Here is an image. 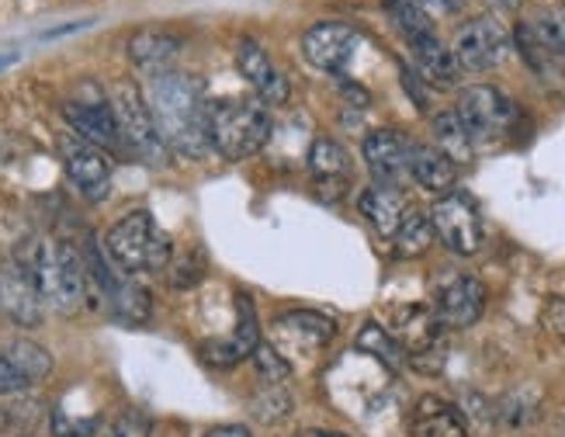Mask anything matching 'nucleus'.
I'll list each match as a JSON object with an SVG mask.
<instances>
[{
	"instance_id": "f257e3e1",
	"label": "nucleus",
	"mask_w": 565,
	"mask_h": 437,
	"mask_svg": "<svg viewBox=\"0 0 565 437\" xmlns=\"http://www.w3.org/2000/svg\"><path fill=\"white\" fill-rule=\"evenodd\" d=\"M146 105L153 111L160 139L170 153L202 160L212 150L209 139V102L199 77L181 70H157L146 87Z\"/></svg>"
},
{
	"instance_id": "f03ea898",
	"label": "nucleus",
	"mask_w": 565,
	"mask_h": 437,
	"mask_svg": "<svg viewBox=\"0 0 565 437\" xmlns=\"http://www.w3.org/2000/svg\"><path fill=\"white\" fill-rule=\"evenodd\" d=\"M39 288V296L56 312H77L87 302V271L84 260L70 243L60 239H35L29 243V254L18 257Z\"/></svg>"
},
{
	"instance_id": "7ed1b4c3",
	"label": "nucleus",
	"mask_w": 565,
	"mask_h": 437,
	"mask_svg": "<svg viewBox=\"0 0 565 437\" xmlns=\"http://www.w3.org/2000/svg\"><path fill=\"white\" fill-rule=\"evenodd\" d=\"M271 111L260 97H223L209 105V139L226 160H247L271 139Z\"/></svg>"
},
{
	"instance_id": "20e7f679",
	"label": "nucleus",
	"mask_w": 565,
	"mask_h": 437,
	"mask_svg": "<svg viewBox=\"0 0 565 437\" xmlns=\"http://www.w3.org/2000/svg\"><path fill=\"white\" fill-rule=\"evenodd\" d=\"M108 257L121 267L126 275L139 271H163L174 257V243L157 226L150 212H129L105 236Z\"/></svg>"
},
{
	"instance_id": "39448f33",
	"label": "nucleus",
	"mask_w": 565,
	"mask_h": 437,
	"mask_svg": "<svg viewBox=\"0 0 565 437\" xmlns=\"http://www.w3.org/2000/svg\"><path fill=\"white\" fill-rule=\"evenodd\" d=\"M521 60L537 73L542 81H562L565 77V8H542L534 18L521 21L518 32Z\"/></svg>"
},
{
	"instance_id": "423d86ee",
	"label": "nucleus",
	"mask_w": 565,
	"mask_h": 437,
	"mask_svg": "<svg viewBox=\"0 0 565 437\" xmlns=\"http://www.w3.org/2000/svg\"><path fill=\"white\" fill-rule=\"evenodd\" d=\"M108 105L115 111V126H118L121 142H126L129 150L136 157H142L146 163L160 167L170 157V150H167V142L160 139L153 111H150V105H146V94L136 84L121 81V84H115Z\"/></svg>"
},
{
	"instance_id": "0eeeda50",
	"label": "nucleus",
	"mask_w": 565,
	"mask_h": 437,
	"mask_svg": "<svg viewBox=\"0 0 565 437\" xmlns=\"http://www.w3.org/2000/svg\"><path fill=\"white\" fill-rule=\"evenodd\" d=\"M455 115L465 126V132H469L472 146H489L513 129V121H518V105H513L503 90L489 87V84H476V87L461 90Z\"/></svg>"
},
{
	"instance_id": "6e6552de",
	"label": "nucleus",
	"mask_w": 565,
	"mask_h": 437,
	"mask_svg": "<svg viewBox=\"0 0 565 437\" xmlns=\"http://www.w3.org/2000/svg\"><path fill=\"white\" fill-rule=\"evenodd\" d=\"M430 226H434V236H440V243L461 257L479 254L482 239H486L479 205L472 194H465V191L440 194L430 209Z\"/></svg>"
},
{
	"instance_id": "1a4fd4ad",
	"label": "nucleus",
	"mask_w": 565,
	"mask_h": 437,
	"mask_svg": "<svg viewBox=\"0 0 565 437\" xmlns=\"http://www.w3.org/2000/svg\"><path fill=\"white\" fill-rule=\"evenodd\" d=\"M63 115L66 121L73 126V132H77L81 139H87L90 146H97V150H118V126H115V111L108 105V97L97 90L94 84H84L73 90L66 102H63Z\"/></svg>"
},
{
	"instance_id": "9d476101",
	"label": "nucleus",
	"mask_w": 565,
	"mask_h": 437,
	"mask_svg": "<svg viewBox=\"0 0 565 437\" xmlns=\"http://www.w3.org/2000/svg\"><path fill=\"white\" fill-rule=\"evenodd\" d=\"M451 53H455L461 70H472V73L497 70L510 53V32L489 14L472 18L469 24H461L458 29Z\"/></svg>"
},
{
	"instance_id": "9b49d317",
	"label": "nucleus",
	"mask_w": 565,
	"mask_h": 437,
	"mask_svg": "<svg viewBox=\"0 0 565 437\" xmlns=\"http://www.w3.org/2000/svg\"><path fill=\"white\" fill-rule=\"evenodd\" d=\"M60 153H63V167L73 188H77L87 202H105L111 191V157L81 136H63Z\"/></svg>"
},
{
	"instance_id": "f8f14e48",
	"label": "nucleus",
	"mask_w": 565,
	"mask_h": 437,
	"mask_svg": "<svg viewBox=\"0 0 565 437\" xmlns=\"http://www.w3.org/2000/svg\"><path fill=\"white\" fill-rule=\"evenodd\" d=\"M361 45V32L348 21H319L302 35V53L316 70H327L333 77H343Z\"/></svg>"
},
{
	"instance_id": "ddd939ff",
	"label": "nucleus",
	"mask_w": 565,
	"mask_h": 437,
	"mask_svg": "<svg viewBox=\"0 0 565 437\" xmlns=\"http://www.w3.org/2000/svg\"><path fill=\"white\" fill-rule=\"evenodd\" d=\"M42 309L45 302L29 275V267L18 257L0 264V312H4L8 320H14L18 327H39Z\"/></svg>"
},
{
	"instance_id": "4468645a",
	"label": "nucleus",
	"mask_w": 565,
	"mask_h": 437,
	"mask_svg": "<svg viewBox=\"0 0 565 437\" xmlns=\"http://www.w3.org/2000/svg\"><path fill=\"white\" fill-rule=\"evenodd\" d=\"M337 337V323L323 312L312 309H295V312H281L275 320V340L288 351V354H319L330 340Z\"/></svg>"
},
{
	"instance_id": "2eb2a0df",
	"label": "nucleus",
	"mask_w": 565,
	"mask_h": 437,
	"mask_svg": "<svg viewBox=\"0 0 565 437\" xmlns=\"http://www.w3.org/2000/svg\"><path fill=\"white\" fill-rule=\"evenodd\" d=\"M486 309V285L472 275H455L437 288L434 312L440 327L465 330L472 327Z\"/></svg>"
},
{
	"instance_id": "dca6fc26",
	"label": "nucleus",
	"mask_w": 565,
	"mask_h": 437,
	"mask_svg": "<svg viewBox=\"0 0 565 437\" xmlns=\"http://www.w3.org/2000/svg\"><path fill=\"white\" fill-rule=\"evenodd\" d=\"M236 70L243 73V81H250V87L260 94V102L285 105L288 102V77L275 66V60L267 56V49L254 39H243L236 45Z\"/></svg>"
},
{
	"instance_id": "f3484780",
	"label": "nucleus",
	"mask_w": 565,
	"mask_h": 437,
	"mask_svg": "<svg viewBox=\"0 0 565 437\" xmlns=\"http://www.w3.org/2000/svg\"><path fill=\"white\" fill-rule=\"evenodd\" d=\"M309 170L316 178L319 199H327V202H340L343 191L351 188V157L340 142L327 136H319L309 146Z\"/></svg>"
},
{
	"instance_id": "a211bd4d",
	"label": "nucleus",
	"mask_w": 565,
	"mask_h": 437,
	"mask_svg": "<svg viewBox=\"0 0 565 437\" xmlns=\"http://www.w3.org/2000/svg\"><path fill=\"white\" fill-rule=\"evenodd\" d=\"M406 150H409V142H403V136L392 129H375L364 136V163L372 170L375 184L399 188V181L409 174Z\"/></svg>"
},
{
	"instance_id": "6ab92c4d",
	"label": "nucleus",
	"mask_w": 565,
	"mask_h": 437,
	"mask_svg": "<svg viewBox=\"0 0 565 437\" xmlns=\"http://www.w3.org/2000/svg\"><path fill=\"white\" fill-rule=\"evenodd\" d=\"M409 53H413V66H416V73H420V81H427L430 87L448 90L458 84L461 66H458L451 49L437 35H424V39L409 42Z\"/></svg>"
},
{
	"instance_id": "aec40b11",
	"label": "nucleus",
	"mask_w": 565,
	"mask_h": 437,
	"mask_svg": "<svg viewBox=\"0 0 565 437\" xmlns=\"http://www.w3.org/2000/svg\"><path fill=\"white\" fill-rule=\"evenodd\" d=\"M440 333H445V327H440L434 306H406L396 312V337L399 348L413 354H424L430 348H440Z\"/></svg>"
},
{
	"instance_id": "412c9836",
	"label": "nucleus",
	"mask_w": 565,
	"mask_h": 437,
	"mask_svg": "<svg viewBox=\"0 0 565 437\" xmlns=\"http://www.w3.org/2000/svg\"><path fill=\"white\" fill-rule=\"evenodd\" d=\"M406 167L413 181L434 191V194H448L455 191V181H458V163H451L445 153L437 150V146H416L409 142L406 150Z\"/></svg>"
},
{
	"instance_id": "4be33fe9",
	"label": "nucleus",
	"mask_w": 565,
	"mask_h": 437,
	"mask_svg": "<svg viewBox=\"0 0 565 437\" xmlns=\"http://www.w3.org/2000/svg\"><path fill=\"white\" fill-rule=\"evenodd\" d=\"M409 434L413 437H472L469 424H465L461 409L437 399V396H424L413 409L409 420Z\"/></svg>"
},
{
	"instance_id": "5701e85b",
	"label": "nucleus",
	"mask_w": 565,
	"mask_h": 437,
	"mask_svg": "<svg viewBox=\"0 0 565 437\" xmlns=\"http://www.w3.org/2000/svg\"><path fill=\"white\" fill-rule=\"evenodd\" d=\"M181 45H184L181 35L167 32V29H139V32L129 39L126 53H129V60H132L136 66L157 73V70H167V63L181 53Z\"/></svg>"
},
{
	"instance_id": "b1692460",
	"label": "nucleus",
	"mask_w": 565,
	"mask_h": 437,
	"mask_svg": "<svg viewBox=\"0 0 565 437\" xmlns=\"http://www.w3.org/2000/svg\"><path fill=\"white\" fill-rule=\"evenodd\" d=\"M361 215L372 223V230L379 236H392L399 230V218L406 212V202H403V194L399 188H385V184H375V188H367L361 194V202H358Z\"/></svg>"
},
{
	"instance_id": "393cba45",
	"label": "nucleus",
	"mask_w": 565,
	"mask_h": 437,
	"mask_svg": "<svg viewBox=\"0 0 565 437\" xmlns=\"http://www.w3.org/2000/svg\"><path fill=\"white\" fill-rule=\"evenodd\" d=\"M392 243H396L399 257H420V254H427V247L434 243L430 215L420 212V209H406L403 218H399V230L392 233Z\"/></svg>"
},
{
	"instance_id": "a878e982",
	"label": "nucleus",
	"mask_w": 565,
	"mask_h": 437,
	"mask_svg": "<svg viewBox=\"0 0 565 437\" xmlns=\"http://www.w3.org/2000/svg\"><path fill=\"white\" fill-rule=\"evenodd\" d=\"M434 139H437V150L445 153L451 163H465V160H472V139L469 132H465V126L458 121L455 111H440L434 115Z\"/></svg>"
},
{
	"instance_id": "bb28decb",
	"label": "nucleus",
	"mask_w": 565,
	"mask_h": 437,
	"mask_svg": "<svg viewBox=\"0 0 565 437\" xmlns=\"http://www.w3.org/2000/svg\"><path fill=\"white\" fill-rule=\"evenodd\" d=\"M382 8L392 21V29H396L406 42L434 35V21L420 4H416V0H382Z\"/></svg>"
},
{
	"instance_id": "cd10ccee",
	"label": "nucleus",
	"mask_w": 565,
	"mask_h": 437,
	"mask_svg": "<svg viewBox=\"0 0 565 437\" xmlns=\"http://www.w3.org/2000/svg\"><path fill=\"white\" fill-rule=\"evenodd\" d=\"M358 351H364L367 358L382 361L388 372H399L403 361H406V351L399 348V340L392 337L388 330H382L379 323H364L361 333H358Z\"/></svg>"
},
{
	"instance_id": "c85d7f7f",
	"label": "nucleus",
	"mask_w": 565,
	"mask_h": 437,
	"mask_svg": "<svg viewBox=\"0 0 565 437\" xmlns=\"http://www.w3.org/2000/svg\"><path fill=\"white\" fill-rule=\"evenodd\" d=\"M4 358L29 382H39V379H45L49 372H53V354H49L45 348H39L35 340H11Z\"/></svg>"
},
{
	"instance_id": "c756f323",
	"label": "nucleus",
	"mask_w": 565,
	"mask_h": 437,
	"mask_svg": "<svg viewBox=\"0 0 565 437\" xmlns=\"http://www.w3.org/2000/svg\"><path fill=\"white\" fill-rule=\"evenodd\" d=\"M167 271V281L170 288H191V285H199L205 275H209V260H205V251L202 247H191L184 251L181 257H170V264L163 267Z\"/></svg>"
},
{
	"instance_id": "7c9ffc66",
	"label": "nucleus",
	"mask_w": 565,
	"mask_h": 437,
	"mask_svg": "<svg viewBox=\"0 0 565 437\" xmlns=\"http://www.w3.org/2000/svg\"><path fill=\"white\" fill-rule=\"evenodd\" d=\"M236 309H239V327L230 340L239 351V358H250L260 344V323H257V312H254V302H250L247 291H239L236 296Z\"/></svg>"
},
{
	"instance_id": "2f4dec72",
	"label": "nucleus",
	"mask_w": 565,
	"mask_h": 437,
	"mask_svg": "<svg viewBox=\"0 0 565 437\" xmlns=\"http://www.w3.org/2000/svg\"><path fill=\"white\" fill-rule=\"evenodd\" d=\"M250 361H254L257 375L264 379V385H281V382H288V375H291L288 358H285L275 344H257V351L250 354Z\"/></svg>"
},
{
	"instance_id": "473e14b6",
	"label": "nucleus",
	"mask_w": 565,
	"mask_h": 437,
	"mask_svg": "<svg viewBox=\"0 0 565 437\" xmlns=\"http://www.w3.org/2000/svg\"><path fill=\"white\" fill-rule=\"evenodd\" d=\"M150 430H153V424H150L146 413L126 409V413H118V417L108 424V430L102 437H150Z\"/></svg>"
},
{
	"instance_id": "72a5a7b5",
	"label": "nucleus",
	"mask_w": 565,
	"mask_h": 437,
	"mask_svg": "<svg viewBox=\"0 0 565 437\" xmlns=\"http://www.w3.org/2000/svg\"><path fill=\"white\" fill-rule=\"evenodd\" d=\"M94 427H97V424H94V417L77 420V417H70V413H56V417H53V430H56V437H87Z\"/></svg>"
},
{
	"instance_id": "f704fd0d",
	"label": "nucleus",
	"mask_w": 565,
	"mask_h": 437,
	"mask_svg": "<svg viewBox=\"0 0 565 437\" xmlns=\"http://www.w3.org/2000/svg\"><path fill=\"white\" fill-rule=\"evenodd\" d=\"M202 354H205L209 364H215V369H230V364L243 361L239 351L233 348V340H215V344H205Z\"/></svg>"
},
{
	"instance_id": "c9c22d12",
	"label": "nucleus",
	"mask_w": 565,
	"mask_h": 437,
	"mask_svg": "<svg viewBox=\"0 0 565 437\" xmlns=\"http://www.w3.org/2000/svg\"><path fill=\"white\" fill-rule=\"evenodd\" d=\"M29 385H32V382L24 379L4 354H0V393H24Z\"/></svg>"
},
{
	"instance_id": "e433bc0d",
	"label": "nucleus",
	"mask_w": 565,
	"mask_h": 437,
	"mask_svg": "<svg viewBox=\"0 0 565 437\" xmlns=\"http://www.w3.org/2000/svg\"><path fill=\"white\" fill-rule=\"evenodd\" d=\"M337 87H340V94L348 97V102H354L358 108H364L367 102H372V97H367V90H364V87H358V84H351L348 77H337Z\"/></svg>"
},
{
	"instance_id": "4c0bfd02",
	"label": "nucleus",
	"mask_w": 565,
	"mask_h": 437,
	"mask_svg": "<svg viewBox=\"0 0 565 437\" xmlns=\"http://www.w3.org/2000/svg\"><path fill=\"white\" fill-rule=\"evenodd\" d=\"M427 14L430 11H437V14H458L461 8H465V0H416Z\"/></svg>"
},
{
	"instance_id": "58836bf2",
	"label": "nucleus",
	"mask_w": 565,
	"mask_h": 437,
	"mask_svg": "<svg viewBox=\"0 0 565 437\" xmlns=\"http://www.w3.org/2000/svg\"><path fill=\"white\" fill-rule=\"evenodd\" d=\"M545 320H548V327H552L558 337H565V299H552V306H548V312H545Z\"/></svg>"
},
{
	"instance_id": "ea45409f",
	"label": "nucleus",
	"mask_w": 565,
	"mask_h": 437,
	"mask_svg": "<svg viewBox=\"0 0 565 437\" xmlns=\"http://www.w3.org/2000/svg\"><path fill=\"white\" fill-rule=\"evenodd\" d=\"M202 437H254L247 427H239V424H223V427H212L205 430Z\"/></svg>"
},
{
	"instance_id": "a19ab883",
	"label": "nucleus",
	"mask_w": 565,
	"mask_h": 437,
	"mask_svg": "<svg viewBox=\"0 0 565 437\" xmlns=\"http://www.w3.org/2000/svg\"><path fill=\"white\" fill-rule=\"evenodd\" d=\"M299 437H351V434H337V430H306Z\"/></svg>"
},
{
	"instance_id": "79ce46f5",
	"label": "nucleus",
	"mask_w": 565,
	"mask_h": 437,
	"mask_svg": "<svg viewBox=\"0 0 565 437\" xmlns=\"http://www.w3.org/2000/svg\"><path fill=\"white\" fill-rule=\"evenodd\" d=\"M493 4H497L500 11H513V8H518V4H521V0H493Z\"/></svg>"
},
{
	"instance_id": "37998d69",
	"label": "nucleus",
	"mask_w": 565,
	"mask_h": 437,
	"mask_svg": "<svg viewBox=\"0 0 565 437\" xmlns=\"http://www.w3.org/2000/svg\"><path fill=\"white\" fill-rule=\"evenodd\" d=\"M14 60H18V56H14V53H11V56H0V66H11V63H14Z\"/></svg>"
}]
</instances>
